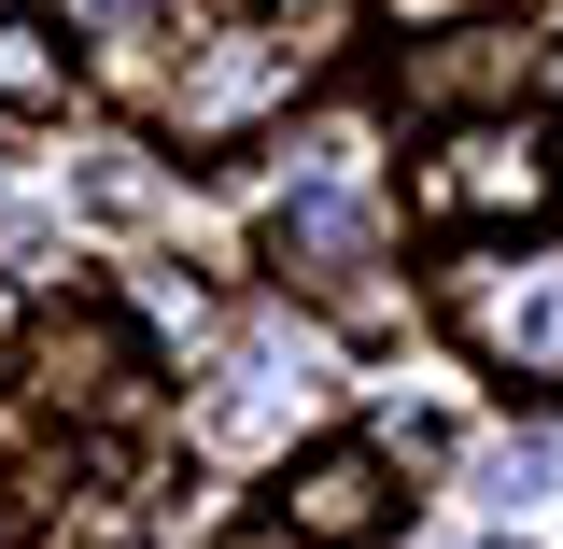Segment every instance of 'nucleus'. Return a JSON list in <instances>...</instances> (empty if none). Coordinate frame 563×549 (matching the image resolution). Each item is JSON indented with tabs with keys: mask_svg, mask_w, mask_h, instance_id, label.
<instances>
[{
	"mask_svg": "<svg viewBox=\"0 0 563 549\" xmlns=\"http://www.w3.org/2000/svg\"><path fill=\"white\" fill-rule=\"evenodd\" d=\"M451 325L507 395H563V254H465Z\"/></svg>",
	"mask_w": 563,
	"mask_h": 549,
	"instance_id": "nucleus-1",
	"label": "nucleus"
},
{
	"mask_svg": "<svg viewBox=\"0 0 563 549\" xmlns=\"http://www.w3.org/2000/svg\"><path fill=\"white\" fill-rule=\"evenodd\" d=\"M563 198V141L536 113H465V128L422 155V211H465V226H536Z\"/></svg>",
	"mask_w": 563,
	"mask_h": 549,
	"instance_id": "nucleus-2",
	"label": "nucleus"
},
{
	"mask_svg": "<svg viewBox=\"0 0 563 549\" xmlns=\"http://www.w3.org/2000/svg\"><path fill=\"white\" fill-rule=\"evenodd\" d=\"M14 381L43 395L57 422H113V409H141V325L128 310H43L29 325V352H14Z\"/></svg>",
	"mask_w": 563,
	"mask_h": 549,
	"instance_id": "nucleus-3",
	"label": "nucleus"
},
{
	"mask_svg": "<svg viewBox=\"0 0 563 549\" xmlns=\"http://www.w3.org/2000/svg\"><path fill=\"white\" fill-rule=\"evenodd\" d=\"M268 521L296 549H380L395 536V465H380L366 437H324V451H296L268 480Z\"/></svg>",
	"mask_w": 563,
	"mask_h": 549,
	"instance_id": "nucleus-4",
	"label": "nucleus"
},
{
	"mask_svg": "<svg viewBox=\"0 0 563 549\" xmlns=\"http://www.w3.org/2000/svg\"><path fill=\"white\" fill-rule=\"evenodd\" d=\"M310 85V43L296 29H225L198 70H184V141H240L268 99H296Z\"/></svg>",
	"mask_w": 563,
	"mask_h": 549,
	"instance_id": "nucleus-5",
	"label": "nucleus"
},
{
	"mask_svg": "<svg viewBox=\"0 0 563 549\" xmlns=\"http://www.w3.org/2000/svg\"><path fill=\"white\" fill-rule=\"evenodd\" d=\"M282 268L310 282V296H366V268H380L366 184H296V198H282Z\"/></svg>",
	"mask_w": 563,
	"mask_h": 549,
	"instance_id": "nucleus-6",
	"label": "nucleus"
},
{
	"mask_svg": "<svg viewBox=\"0 0 563 549\" xmlns=\"http://www.w3.org/2000/svg\"><path fill=\"white\" fill-rule=\"evenodd\" d=\"M0 113H70V43L43 14H0Z\"/></svg>",
	"mask_w": 563,
	"mask_h": 549,
	"instance_id": "nucleus-7",
	"label": "nucleus"
},
{
	"mask_svg": "<svg viewBox=\"0 0 563 549\" xmlns=\"http://www.w3.org/2000/svg\"><path fill=\"white\" fill-rule=\"evenodd\" d=\"M0 536H14V493H0Z\"/></svg>",
	"mask_w": 563,
	"mask_h": 549,
	"instance_id": "nucleus-8",
	"label": "nucleus"
},
{
	"mask_svg": "<svg viewBox=\"0 0 563 549\" xmlns=\"http://www.w3.org/2000/svg\"><path fill=\"white\" fill-rule=\"evenodd\" d=\"M479 549H521V536H479Z\"/></svg>",
	"mask_w": 563,
	"mask_h": 549,
	"instance_id": "nucleus-9",
	"label": "nucleus"
},
{
	"mask_svg": "<svg viewBox=\"0 0 563 549\" xmlns=\"http://www.w3.org/2000/svg\"><path fill=\"white\" fill-rule=\"evenodd\" d=\"M409 14H437V0H409Z\"/></svg>",
	"mask_w": 563,
	"mask_h": 549,
	"instance_id": "nucleus-10",
	"label": "nucleus"
}]
</instances>
